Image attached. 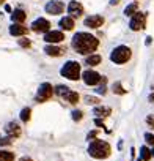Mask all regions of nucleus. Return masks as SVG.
Wrapping results in <instances>:
<instances>
[{
	"label": "nucleus",
	"instance_id": "obj_1",
	"mask_svg": "<svg viewBox=\"0 0 154 161\" xmlns=\"http://www.w3.org/2000/svg\"><path fill=\"white\" fill-rule=\"evenodd\" d=\"M99 46V41L90 35V33H85V32H79L75 33L74 38H72V47L74 51H77L79 54L85 55V54H90V52H95Z\"/></svg>",
	"mask_w": 154,
	"mask_h": 161
},
{
	"label": "nucleus",
	"instance_id": "obj_2",
	"mask_svg": "<svg viewBox=\"0 0 154 161\" xmlns=\"http://www.w3.org/2000/svg\"><path fill=\"white\" fill-rule=\"evenodd\" d=\"M88 153H90V156H93L96 159H104V158H109L110 156L112 148H110V145L105 141L95 139L90 144V147H88Z\"/></svg>",
	"mask_w": 154,
	"mask_h": 161
},
{
	"label": "nucleus",
	"instance_id": "obj_3",
	"mask_svg": "<svg viewBox=\"0 0 154 161\" xmlns=\"http://www.w3.org/2000/svg\"><path fill=\"white\" fill-rule=\"evenodd\" d=\"M61 76L68 77L69 80H77L80 77V65L77 62H68L64 63V66L61 68Z\"/></svg>",
	"mask_w": 154,
	"mask_h": 161
},
{
	"label": "nucleus",
	"instance_id": "obj_4",
	"mask_svg": "<svg viewBox=\"0 0 154 161\" xmlns=\"http://www.w3.org/2000/svg\"><path fill=\"white\" fill-rule=\"evenodd\" d=\"M129 58H131V49L127 46H118L110 54V60L115 62V63H120V65L126 63Z\"/></svg>",
	"mask_w": 154,
	"mask_h": 161
},
{
	"label": "nucleus",
	"instance_id": "obj_5",
	"mask_svg": "<svg viewBox=\"0 0 154 161\" xmlns=\"http://www.w3.org/2000/svg\"><path fill=\"white\" fill-rule=\"evenodd\" d=\"M54 92H55L57 95H60L61 98H64L69 104H77V103H79V95H77L75 92H72V90H69V89L64 87V86H57Z\"/></svg>",
	"mask_w": 154,
	"mask_h": 161
},
{
	"label": "nucleus",
	"instance_id": "obj_6",
	"mask_svg": "<svg viewBox=\"0 0 154 161\" xmlns=\"http://www.w3.org/2000/svg\"><path fill=\"white\" fill-rule=\"evenodd\" d=\"M52 93H54L52 86H50L49 82H44V84H41V86H39V89H38L36 101H38V103H44V101H47V100L52 97Z\"/></svg>",
	"mask_w": 154,
	"mask_h": 161
},
{
	"label": "nucleus",
	"instance_id": "obj_7",
	"mask_svg": "<svg viewBox=\"0 0 154 161\" xmlns=\"http://www.w3.org/2000/svg\"><path fill=\"white\" fill-rule=\"evenodd\" d=\"M145 24H146V16H145L143 13H138V11H137V13L132 16L129 27H131V30H134V32H138V30L145 29Z\"/></svg>",
	"mask_w": 154,
	"mask_h": 161
},
{
	"label": "nucleus",
	"instance_id": "obj_8",
	"mask_svg": "<svg viewBox=\"0 0 154 161\" xmlns=\"http://www.w3.org/2000/svg\"><path fill=\"white\" fill-rule=\"evenodd\" d=\"M82 79H84V82H85L87 86H96V84H99L101 80H102L101 74L96 73V71H93V69H87V71L82 74Z\"/></svg>",
	"mask_w": 154,
	"mask_h": 161
},
{
	"label": "nucleus",
	"instance_id": "obj_9",
	"mask_svg": "<svg viewBox=\"0 0 154 161\" xmlns=\"http://www.w3.org/2000/svg\"><path fill=\"white\" fill-rule=\"evenodd\" d=\"M32 30L36 33H44V32L47 33V32H50V22L44 18H39L32 24Z\"/></svg>",
	"mask_w": 154,
	"mask_h": 161
},
{
	"label": "nucleus",
	"instance_id": "obj_10",
	"mask_svg": "<svg viewBox=\"0 0 154 161\" xmlns=\"http://www.w3.org/2000/svg\"><path fill=\"white\" fill-rule=\"evenodd\" d=\"M63 10H64V5L63 2H58V0H52V2L46 5V11L49 14H61Z\"/></svg>",
	"mask_w": 154,
	"mask_h": 161
},
{
	"label": "nucleus",
	"instance_id": "obj_11",
	"mask_svg": "<svg viewBox=\"0 0 154 161\" xmlns=\"http://www.w3.org/2000/svg\"><path fill=\"white\" fill-rule=\"evenodd\" d=\"M68 13L71 14L72 19H74V18H79V16H82V13H84V7H82L79 2L72 0V2H69V5H68Z\"/></svg>",
	"mask_w": 154,
	"mask_h": 161
},
{
	"label": "nucleus",
	"instance_id": "obj_12",
	"mask_svg": "<svg viewBox=\"0 0 154 161\" xmlns=\"http://www.w3.org/2000/svg\"><path fill=\"white\" fill-rule=\"evenodd\" d=\"M104 24V18L99 16V14H95V16H90L85 19V25L90 27V29H98Z\"/></svg>",
	"mask_w": 154,
	"mask_h": 161
},
{
	"label": "nucleus",
	"instance_id": "obj_13",
	"mask_svg": "<svg viewBox=\"0 0 154 161\" xmlns=\"http://www.w3.org/2000/svg\"><path fill=\"white\" fill-rule=\"evenodd\" d=\"M44 40H46L47 43H52V44H55V43H60V41H63V40H64V35H63L61 32H58V30H52V32H47V33H46Z\"/></svg>",
	"mask_w": 154,
	"mask_h": 161
},
{
	"label": "nucleus",
	"instance_id": "obj_14",
	"mask_svg": "<svg viewBox=\"0 0 154 161\" xmlns=\"http://www.w3.org/2000/svg\"><path fill=\"white\" fill-rule=\"evenodd\" d=\"M5 131H7V134L10 136V137H18L19 134H21V126H19V123H16V122H10L8 125H7V128H5Z\"/></svg>",
	"mask_w": 154,
	"mask_h": 161
},
{
	"label": "nucleus",
	"instance_id": "obj_15",
	"mask_svg": "<svg viewBox=\"0 0 154 161\" xmlns=\"http://www.w3.org/2000/svg\"><path fill=\"white\" fill-rule=\"evenodd\" d=\"M10 33L13 36H22V35L27 33V27H24L22 24H13L10 27Z\"/></svg>",
	"mask_w": 154,
	"mask_h": 161
},
{
	"label": "nucleus",
	"instance_id": "obj_16",
	"mask_svg": "<svg viewBox=\"0 0 154 161\" xmlns=\"http://www.w3.org/2000/svg\"><path fill=\"white\" fill-rule=\"evenodd\" d=\"M44 52H46L47 55L58 57V55H61V54L64 52V49H63V47H58V46H54V44H52V46L49 44V46H46V47H44Z\"/></svg>",
	"mask_w": 154,
	"mask_h": 161
},
{
	"label": "nucleus",
	"instance_id": "obj_17",
	"mask_svg": "<svg viewBox=\"0 0 154 161\" xmlns=\"http://www.w3.org/2000/svg\"><path fill=\"white\" fill-rule=\"evenodd\" d=\"M60 27L64 29V30H72V29H74V19H72L71 16L61 18V19H60Z\"/></svg>",
	"mask_w": 154,
	"mask_h": 161
},
{
	"label": "nucleus",
	"instance_id": "obj_18",
	"mask_svg": "<svg viewBox=\"0 0 154 161\" xmlns=\"http://www.w3.org/2000/svg\"><path fill=\"white\" fill-rule=\"evenodd\" d=\"M25 18H27V14H25V11L24 10H14L13 11V14H11V19L14 21V22H24L25 21Z\"/></svg>",
	"mask_w": 154,
	"mask_h": 161
},
{
	"label": "nucleus",
	"instance_id": "obj_19",
	"mask_svg": "<svg viewBox=\"0 0 154 161\" xmlns=\"http://www.w3.org/2000/svg\"><path fill=\"white\" fill-rule=\"evenodd\" d=\"M110 112H112L110 108H104V106H98V108L93 109V114L98 115V117H109Z\"/></svg>",
	"mask_w": 154,
	"mask_h": 161
},
{
	"label": "nucleus",
	"instance_id": "obj_20",
	"mask_svg": "<svg viewBox=\"0 0 154 161\" xmlns=\"http://www.w3.org/2000/svg\"><path fill=\"white\" fill-rule=\"evenodd\" d=\"M0 161H14V153L8 150H0Z\"/></svg>",
	"mask_w": 154,
	"mask_h": 161
},
{
	"label": "nucleus",
	"instance_id": "obj_21",
	"mask_svg": "<svg viewBox=\"0 0 154 161\" xmlns=\"http://www.w3.org/2000/svg\"><path fill=\"white\" fill-rule=\"evenodd\" d=\"M87 65H90V66H95V65H99L101 63V55H90V57H87Z\"/></svg>",
	"mask_w": 154,
	"mask_h": 161
},
{
	"label": "nucleus",
	"instance_id": "obj_22",
	"mask_svg": "<svg viewBox=\"0 0 154 161\" xmlns=\"http://www.w3.org/2000/svg\"><path fill=\"white\" fill-rule=\"evenodd\" d=\"M137 8H138L137 3H131V5H127V7L124 8V14H126V16H134V14L137 13Z\"/></svg>",
	"mask_w": 154,
	"mask_h": 161
},
{
	"label": "nucleus",
	"instance_id": "obj_23",
	"mask_svg": "<svg viewBox=\"0 0 154 161\" xmlns=\"http://www.w3.org/2000/svg\"><path fill=\"white\" fill-rule=\"evenodd\" d=\"M140 155H141V159H143V161H149L151 156H152V155H151V150H149L148 147H141V148H140Z\"/></svg>",
	"mask_w": 154,
	"mask_h": 161
},
{
	"label": "nucleus",
	"instance_id": "obj_24",
	"mask_svg": "<svg viewBox=\"0 0 154 161\" xmlns=\"http://www.w3.org/2000/svg\"><path fill=\"white\" fill-rule=\"evenodd\" d=\"M112 90H113V93H116V95H124V93H126V90L123 89V86H121L120 82H115V84L112 86Z\"/></svg>",
	"mask_w": 154,
	"mask_h": 161
},
{
	"label": "nucleus",
	"instance_id": "obj_25",
	"mask_svg": "<svg viewBox=\"0 0 154 161\" xmlns=\"http://www.w3.org/2000/svg\"><path fill=\"white\" fill-rule=\"evenodd\" d=\"M30 114H32V109L30 108H24L22 112H21V120L22 122H28L30 120Z\"/></svg>",
	"mask_w": 154,
	"mask_h": 161
},
{
	"label": "nucleus",
	"instance_id": "obj_26",
	"mask_svg": "<svg viewBox=\"0 0 154 161\" xmlns=\"http://www.w3.org/2000/svg\"><path fill=\"white\" fill-rule=\"evenodd\" d=\"M13 142V137H2V139H0V147H3V145H10Z\"/></svg>",
	"mask_w": 154,
	"mask_h": 161
},
{
	"label": "nucleus",
	"instance_id": "obj_27",
	"mask_svg": "<svg viewBox=\"0 0 154 161\" xmlns=\"http://www.w3.org/2000/svg\"><path fill=\"white\" fill-rule=\"evenodd\" d=\"M85 101H87L88 104H96V103H99V98H95V97H85Z\"/></svg>",
	"mask_w": 154,
	"mask_h": 161
},
{
	"label": "nucleus",
	"instance_id": "obj_28",
	"mask_svg": "<svg viewBox=\"0 0 154 161\" xmlns=\"http://www.w3.org/2000/svg\"><path fill=\"white\" fill-rule=\"evenodd\" d=\"M72 119H74L75 122L82 120V112H80V111H74V112H72Z\"/></svg>",
	"mask_w": 154,
	"mask_h": 161
},
{
	"label": "nucleus",
	"instance_id": "obj_29",
	"mask_svg": "<svg viewBox=\"0 0 154 161\" xmlns=\"http://www.w3.org/2000/svg\"><path fill=\"white\" fill-rule=\"evenodd\" d=\"M145 141H146L148 144H154V134L146 133V134H145Z\"/></svg>",
	"mask_w": 154,
	"mask_h": 161
},
{
	"label": "nucleus",
	"instance_id": "obj_30",
	"mask_svg": "<svg viewBox=\"0 0 154 161\" xmlns=\"http://www.w3.org/2000/svg\"><path fill=\"white\" fill-rule=\"evenodd\" d=\"M19 44H21L22 47H28V46H30V41H28L27 38H22V40H19Z\"/></svg>",
	"mask_w": 154,
	"mask_h": 161
},
{
	"label": "nucleus",
	"instance_id": "obj_31",
	"mask_svg": "<svg viewBox=\"0 0 154 161\" xmlns=\"http://www.w3.org/2000/svg\"><path fill=\"white\" fill-rule=\"evenodd\" d=\"M96 136H98V131H91V133L87 136V139H88V141H95V139H96Z\"/></svg>",
	"mask_w": 154,
	"mask_h": 161
},
{
	"label": "nucleus",
	"instance_id": "obj_32",
	"mask_svg": "<svg viewBox=\"0 0 154 161\" xmlns=\"http://www.w3.org/2000/svg\"><path fill=\"white\" fill-rule=\"evenodd\" d=\"M105 90H107V89H105V86H102V87H99L96 92H98V93H102V95H105Z\"/></svg>",
	"mask_w": 154,
	"mask_h": 161
},
{
	"label": "nucleus",
	"instance_id": "obj_33",
	"mask_svg": "<svg viewBox=\"0 0 154 161\" xmlns=\"http://www.w3.org/2000/svg\"><path fill=\"white\" fill-rule=\"evenodd\" d=\"M95 123H96L98 126H102V128H104V122H102L101 119H96V120H95Z\"/></svg>",
	"mask_w": 154,
	"mask_h": 161
},
{
	"label": "nucleus",
	"instance_id": "obj_34",
	"mask_svg": "<svg viewBox=\"0 0 154 161\" xmlns=\"http://www.w3.org/2000/svg\"><path fill=\"white\" fill-rule=\"evenodd\" d=\"M120 0H110V5H118Z\"/></svg>",
	"mask_w": 154,
	"mask_h": 161
},
{
	"label": "nucleus",
	"instance_id": "obj_35",
	"mask_svg": "<svg viewBox=\"0 0 154 161\" xmlns=\"http://www.w3.org/2000/svg\"><path fill=\"white\" fill-rule=\"evenodd\" d=\"M21 161H33V159L28 158V156H24V158H21Z\"/></svg>",
	"mask_w": 154,
	"mask_h": 161
},
{
	"label": "nucleus",
	"instance_id": "obj_36",
	"mask_svg": "<svg viewBox=\"0 0 154 161\" xmlns=\"http://www.w3.org/2000/svg\"><path fill=\"white\" fill-rule=\"evenodd\" d=\"M148 123H151V125H154V119H151V117H148Z\"/></svg>",
	"mask_w": 154,
	"mask_h": 161
},
{
	"label": "nucleus",
	"instance_id": "obj_37",
	"mask_svg": "<svg viewBox=\"0 0 154 161\" xmlns=\"http://www.w3.org/2000/svg\"><path fill=\"white\" fill-rule=\"evenodd\" d=\"M149 101H154V95H149Z\"/></svg>",
	"mask_w": 154,
	"mask_h": 161
},
{
	"label": "nucleus",
	"instance_id": "obj_38",
	"mask_svg": "<svg viewBox=\"0 0 154 161\" xmlns=\"http://www.w3.org/2000/svg\"><path fill=\"white\" fill-rule=\"evenodd\" d=\"M151 155H152V156H154V148H152V152H151Z\"/></svg>",
	"mask_w": 154,
	"mask_h": 161
},
{
	"label": "nucleus",
	"instance_id": "obj_39",
	"mask_svg": "<svg viewBox=\"0 0 154 161\" xmlns=\"http://www.w3.org/2000/svg\"><path fill=\"white\" fill-rule=\"evenodd\" d=\"M137 161H143V159H141V158H138V159H137Z\"/></svg>",
	"mask_w": 154,
	"mask_h": 161
},
{
	"label": "nucleus",
	"instance_id": "obj_40",
	"mask_svg": "<svg viewBox=\"0 0 154 161\" xmlns=\"http://www.w3.org/2000/svg\"><path fill=\"white\" fill-rule=\"evenodd\" d=\"M2 2H5V0H0V3H2Z\"/></svg>",
	"mask_w": 154,
	"mask_h": 161
}]
</instances>
